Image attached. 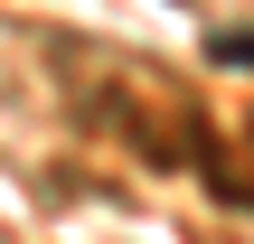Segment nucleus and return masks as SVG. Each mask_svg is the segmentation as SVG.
Here are the masks:
<instances>
[{
    "instance_id": "obj_1",
    "label": "nucleus",
    "mask_w": 254,
    "mask_h": 244,
    "mask_svg": "<svg viewBox=\"0 0 254 244\" xmlns=\"http://www.w3.org/2000/svg\"><path fill=\"white\" fill-rule=\"evenodd\" d=\"M217 66H254V28H226L217 38Z\"/></svg>"
}]
</instances>
